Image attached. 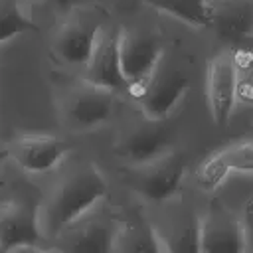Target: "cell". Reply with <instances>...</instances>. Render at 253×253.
<instances>
[{"instance_id": "6da1fadb", "label": "cell", "mask_w": 253, "mask_h": 253, "mask_svg": "<svg viewBox=\"0 0 253 253\" xmlns=\"http://www.w3.org/2000/svg\"><path fill=\"white\" fill-rule=\"evenodd\" d=\"M109 194V182L93 164L67 174L38 208V221L45 239H57L67 227L97 208Z\"/></svg>"}, {"instance_id": "7a4b0ae2", "label": "cell", "mask_w": 253, "mask_h": 253, "mask_svg": "<svg viewBox=\"0 0 253 253\" xmlns=\"http://www.w3.org/2000/svg\"><path fill=\"white\" fill-rule=\"evenodd\" d=\"M81 73L85 83L105 87L115 93H125L128 79L121 61V28L109 22L101 26L93 53Z\"/></svg>"}, {"instance_id": "3957f363", "label": "cell", "mask_w": 253, "mask_h": 253, "mask_svg": "<svg viewBox=\"0 0 253 253\" xmlns=\"http://www.w3.org/2000/svg\"><path fill=\"white\" fill-rule=\"evenodd\" d=\"M117 95L111 89L85 83L69 93L63 103V121L69 128L85 132L95 130L111 121L117 109Z\"/></svg>"}, {"instance_id": "277c9868", "label": "cell", "mask_w": 253, "mask_h": 253, "mask_svg": "<svg viewBox=\"0 0 253 253\" xmlns=\"http://www.w3.org/2000/svg\"><path fill=\"white\" fill-rule=\"evenodd\" d=\"M188 89H190L188 73L168 63V59L162 55L158 67L154 69L148 81V89L144 97L138 101V107L144 111V115L150 121H166Z\"/></svg>"}, {"instance_id": "5b68a950", "label": "cell", "mask_w": 253, "mask_h": 253, "mask_svg": "<svg viewBox=\"0 0 253 253\" xmlns=\"http://www.w3.org/2000/svg\"><path fill=\"white\" fill-rule=\"evenodd\" d=\"M105 22L93 20L89 16H69L63 20L53 36V55L59 63L71 69H85L93 47L97 43L99 30Z\"/></svg>"}, {"instance_id": "8992f818", "label": "cell", "mask_w": 253, "mask_h": 253, "mask_svg": "<svg viewBox=\"0 0 253 253\" xmlns=\"http://www.w3.org/2000/svg\"><path fill=\"white\" fill-rule=\"evenodd\" d=\"M239 73L235 69L231 51L225 49L213 55L208 63L206 71V95L213 123L219 128H225L231 119V111L235 105V89H237Z\"/></svg>"}, {"instance_id": "52a82bcc", "label": "cell", "mask_w": 253, "mask_h": 253, "mask_svg": "<svg viewBox=\"0 0 253 253\" xmlns=\"http://www.w3.org/2000/svg\"><path fill=\"white\" fill-rule=\"evenodd\" d=\"M45 239L40 229L38 211L32 213L26 206L4 204L0 213V251L2 253H26L47 251L49 247L40 241Z\"/></svg>"}, {"instance_id": "ba28073f", "label": "cell", "mask_w": 253, "mask_h": 253, "mask_svg": "<svg viewBox=\"0 0 253 253\" xmlns=\"http://www.w3.org/2000/svg\"><path fill=\"white\" fill-rule=\"evenodd\" d=\"M6 150L24 172L47 174L65 158L67 144L51 134H22Z\"/></svg>"}, {"instance_id": "9c48e42d", "label": "cell", "mask_w": 253, "mask_h": 253, "mask_svg": "<svg viewBox=\"0 0 253 253\" xmlns=\"http://www.w3.org/2000/svg\"><path fill=\"white\" fill-rule=\"evenodd\" d=\"M160 38L146 30H121V61L128 81L148 79L162 59Z\"/></svg>"}, {"instance_id": "30bf717a", "label": "cell", "mask_w": 253, "mask_h": 253, "mask_svg": "<svg viewBox=\"0 0 253 253\" xmlns=\"http://www.w3.org/2000/svg\"><path fill=\"white\" fill-rule=\"evenodd\" d=\"M140 176L136 180L138 192L152 202H162L176 194L184 170H186V156L178 150H168L156 160L140 166Z\"/></svg>"}, {"instance_id": "8fae6325", "label": "cell", "mask_w": 253, "mask_h": 253, "mask_svg": "<svg viewBox=\"0 0 253 253\" xmlns=\"http://www.w3.org/2000/svg\"><path fill=\"white\" fill-rule=\"evenodd\" d=\"M200 247L208 253H239L247 249L245 223L225 211L210 210L200 217Z\"/></svg>"}, {"instance_id": "7c38bea8", "label": "cell", "mask_w": 253, "mask_h": 253, "mask_svg": "<svg viewBox=\"0 0 253 253\" xmlns=\"http://www.w3.org/2000/svg\"><path fill=\"white\" fill-rule=\"evenodd\" d=\"M119 225L115 219L109 217H95L91 221H75L71 227H67L57 239L61 243L55 249L65 251H91V253H107L115 251Z\"/></svg>"}, {"instance_id": "4fadbf2b", "label": "cell", "mask_w": 253, "mask_h": 253, "mask_svg": "<svg viewBox=\"0 0 253 253\" xmlns=\"http://www.w3.org/2000/svg\"><path fill=\"white\" fill-rule=\"evenodd\" d=\"M164 121H152L150 126L132 130L126 138H123L115 152L121 160L130 166H144L164 152L170 150V130L162 126Z\"/></svg>"}, {"instance_id": "5bb4252c", "label": "cell", "mask_w": 253, "mask_h": 253, "mask_svg": "<svg viewBox=\"0 0 253 253\" xmlns=\"http://www.w3.org/2000/svg\"><path fill=\"white\" fill-rule=\"evenodd\" d=\"M211 28L225 43H239L253 34V0H221L211 8Z\"/></svg>"}, {"instance_id": "9a60e30c", "label": "cell", "mask_w": 253, "mask_h": 253, "mask_svg": "<svg viewBox=\"0 0 253 253\" xmlns=\"http://www.w3.org/2000/svg\"><path fill=\"white\" fill-rule=\"evenodd\" d=\"M160 249H166V245L160 241L156 229L142 215L138 213L130 215L125 223L119 225L115 251H160Z\"/></svg>"}, {"instance_id": "2e32d148", "label": "cell", "mask_w": 253, "mask_h": 253, "mask_svg": "<svg viewBox=\"0 0 253 253\" xmlns=\"http://www.w3.org/2000/svg\"><path fill=\"white\" fill-rule=\"evenodd\" d=\"M144 2L192 26H211L213 4L210 0H144Z\"/></svg>"}, {"instance_id": "e0dca14e", "label": "cell", "mask_w": 253, "mask_h": 253, "mask_svg": "<svg viewBox=\"0 0 253 253\" xmlns=\"http://www.w3.org/2000/svg\"><path fill=\"white\" fill-rule=\"evenodd\" d=\"M229 172H231V166H229V160L221 148L198 164V168L194 172V180L202 192L211 194L225 182Z\"/></svg>"}, {"instance_id": "ac0fdd59", "label": "cell", "mask_w": 253, "mask_h": 253, "mask_svg": "<svg viewBox=\"0 0 253 253\" xmlns=\"http://www.w3.org/2000/svg\"><path fill=\"white\" fill-rule=\"evenodd\" d=\"M231 172L237 174H253V140H241L223 148Z\"/></svg>"}, {"instance_id": "d6986e66", "label": "cell", "mask_w": 253, "mask_h": 253, "mask_svg": "<svg viewBox=\"0 0 253 253\" xmlns=\"http://www.w3.org/2000/svg\"><path fill=\"white\" fill-rule=\"evenodd\" d=\"M34 28L36 26L24 16V12L16 4L4 6V10H2V42L4 43L12 36H16L20 32H26V30H34Z\"/></svg>"}, {"instance_id": "ffe728a7", "label": "cell", "mask_w": 253, "mask_h": 253, "mask_svg": "<svg viewBox=\"0 0 253 253\" xmlns=\"http://www.w3.org/2000/svg\"><path fill=\"white\" fill-rule=\"evenodd\" d=\"M235 45L237 47L229 49V51H231V57H233L237 73L239 75H251V71H253V45L245 43V40L235 43Z\"/></svg>"}, {"instance_id": "44dd1931", "label": "cell", "mask_w": 253, "mask_h": 253, "mask_svg": "<svg viewBox=\"0 0 253 253\" xmlns=\"http://www.w3.org/2000/svg\"><path fill=\"white\" fill-rule=\"evenodd\" d=\"M235 99L245 107H253V77L251 75H239Z\"/></svg>"}, {"instance_id": "7402d4cb", "label": "cell", "mask_w": 253, "mask_h": 253, "mask_svg": "<svg viewBox=\"0 0 253 253\" xmlns=\"http://www.w3.org/2000/svg\"><path fill=\"white\" fill-rule=\"evenodd\" d=\"M89 2H93V0H51L49 4L53 6L55 12H59V14H69V12L77 10V8H83V6L89 4Z\"/></svg>"}]
</instances>
